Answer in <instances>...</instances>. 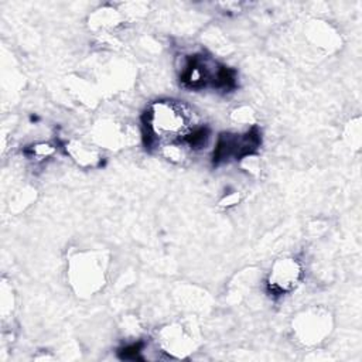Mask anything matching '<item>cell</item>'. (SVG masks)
I'll return each mask as SVG.
<instances>
[{
	"label": "cell",
	"instance_id": "obj_3",
	"mask_svg": "<svg viewBox=\"0 0 362 362\" xmlns=\"http://www.w3.org/2000/svg\"><path fill=\"white\" fill-rule=\"evenodd\" d=\"M301 279V267L294 259H281L274 263L269 276V290L274 296L286 294L296 288Z\"/></svg>",
	"mask_w": 362,
	"mask_h": 362
},
{
	"label": "cell",
	"instance_id": "obj_2",
	"mask_svg": "<svg viewBox=\"0 0 362 362\" xmlns=\"http://www.w3.org/2000/svg\"><path fill=\"white\" fill-rule=\"evenodd\" d=\"M260 144V133L256 127L249 129L243 134L223 133L219 136L215 150L214 163H228L230 160H243L252 156Z\"/></svg>",
	"mask_w": 362,
	"mask_h": 362
},
{
	"label": "cell",
	"instance_id": "obj_1",
	"mask_svg": "<svg viewBox=\"0 0 362 362\" xmlns=\"http://www.w3.org/2000/svg\"><path fill=\"white\" fill-rule=\"evenodd\" d=\"M187 107L177 100H157L148 106L143 116V137L148 147H161L174 143H184L194 129Z\"/></svg>",
	"mask_w": 362,
	"mask_h": 362
},
{
	"label": "cell",
	"instance_id": "obj_5",
	"mask_svg": "<svg viewBox=\"0 0 362 362\" xmlns=\"http://www.w3.org/2000/svg\"><path fill=\"white\" fill-rule=\"evenodd\" d=\"M141 351H143V342H136L124 346L120 354L123 359H139Z\"/></svg>",
	"mask_w": 362,
	"mask_h": 362
},
{
	"label": "cell",
	"instance_id": "obj_4",
	"mask_svg": "<svg viewBox=\"0 0 362 362\" xmlns=\"http://www.w3.org/2000/svg\"><path fill=\"white\" fill-rule=\"evenodd\" d=\"M66 153L82 167H93L99 164V154L92 147L82 141H69L66 143Z\"/></svg>",
	"mask_w": 362,
	"mask_h": 362
}]
</instances>
